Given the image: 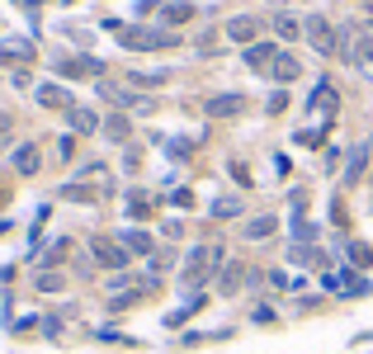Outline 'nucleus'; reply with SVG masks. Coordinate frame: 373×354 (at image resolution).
Listing matches in <instances>:
<instances>
[{
	"label": "nucleus",
	"mask_w": 373,
	"mask_h": 354,
	"mask_svg": "<svg viewBox=\"0 0 373 354\" xmlns=\"http://www.w3.org/2000/svg\"><path fill=\"white\" fill-rule=\"evenodd\" d=\"M62 255H66V241H57V246H52V250H47V255H43V264H57V260H62Z\"/></svg>",
	"instance_id": "nucleus-28"
},
{
	"label": "nucleus",
	"mask_w": 373,
	"mask_h": 354,
	"mask_svg": "<svg viewBox=\"0 0 373 354\" xmlns=\"http://www.w3.org/2000/svg\"><path fill=\"white\" fill-rule=\"evenodd\" d=\"M274 227H279L274 217H255V222H246V236L250 241H264V236H274Z\"/></svg>",
	"instance_id": "nucleus-16"
},
{
	"label": "nucleus",
	"mask_w": 373,
	"mask_h": 354,
	"mask_svg": "<svg viewBox=\"0 0 373 354\" xmlns=\"http://www.w3.org/2000/svg\"><path fill=\"white\" fill-rule=\"evenodd\" d=\"M109 138L114 142H128V118H123V114H114V118H109Z\"/></svg>",
	"instance_id": "nucleus-25"
},
{
	"label": "nucleus",
	"mask_w": 373,
	"mask_h": 354,
	"mask_svg": "<svg viewBox=\"0 0 373 354\" xmlns=\"http://www.w3.org/2000/svg\"><path fill=\"white\" fill-rule=\"evenodd\" d=\"M90 250H94V264H104V269H114V274H118V269L128 264V255H133V250H128L123 241H114V236H94Z\"/></svg>",
	"instance_id": "nucleus-4"
},
{
	"label": "nucleus",
	"mask_w": 373,
	"mask_h": 354,
	"mask_svg": "<svg viewBox=\"0 0 373 354\" xmlns=\"http://www.w3.org/2000/svg\"><path fill=\"white\" fill-rule=\"evenodd\" d=\"M29 57H33L29 43H5L0 47V62H29Z\"/></svg>",
	"instance_id": "nucleus-18"
},
{
	"label": "nucleus",
	"mask_w": 373,
	"mask_h": 354,
	"mask_svg": "<svg viewBox=\"0 0 373 354\" xmlns=\"http://www.w3.org/2000/svg\"><path fill=\"white\" fill-rule=\"evenodd\" d=\"M364 166H369V147H359V152L350 156V166H345V180H359V175H364Z\"/></svg>",
	"instance_id": "nucleus-21"
},
{
	"label": "nucleus",
	"mask_w": 373,
	"mask_h": 354,
	"mask_svg": "<svg viewBox=\"0 0 373 354\" xmlns=\"http://www.w3.org/2000/svg\"><path fill=\"white\" fill-rule=\"evenodd\" d=\"M38 166H43L38 147H33V142H24V147L15 152V170H19V175H38Z\"/></svg>",
	"instance_id": "nucleus-8"
},
{
	"label": "nucleus",
	"mask_w": 373,
	"mask_h": 354,
	"mask_svg": "<svg viewBox=\"0 0 373 354\" xmlns=\"http://www.w3.org/2000/svg\"><path fill=\"white\" fill-rule=\"evenodd\" d=\"M302 33H307V43L322 52V57H336L341 52V33H336V24H331L326 15H307L302 19Z\"/></svg>",
	"instance_id": "nucleus-1"
},
{
	"label": "nucleus",
	"mask_w": 373,
	"mask_h": 354,
	"mask_svg": "<svg viewBox=\"0 0 373 354\" xmlns=\"http://www.w3.org/2000/svg\"><path fill=\"white\" fill-rule=\"evenodd\" d=\"M161 80H166V76H147V71H137V76H133V85H161Z\"/></svg>",
	"instance_id": "nucleus-29"
},
{
	"label": "nucleus",
	"mask_w": 373,
	"mask_h": 354,
	"mask_svg": "<svg viewBox=\"0 0 373 354\" xmlns=\"http://www.w3.org/2000/svg\"><path fill=\"white\" fill-rule=\"evenodd\" d=\"M218 264H222V246H199V250H189V260H185V283H189V288H199V283L213 274Z\"/></svg>",
	"instance_id": "nucleus-2"
},
{
	"label": "nucleus",
	"mask_w": 373,
	"mask_h": 354,
	"mask_svg": "<svg viewBox=\"0 0 373 354\" xmlns=\"http://www.w3.org/2000/svg\"><path fill=\"white\" fill-rule=\"evenodd\" d=\"M274 33H279V38H298V33H302V19L279 15V19H274Z\"/></svg>",
	"instance_id": "nucleus-20"
},
{
	"label": "nucleus",
	"mask_w": 373,
	"mask_h": 354,
	"mask_svg": "<svg viewBox=\"0 0 373 354\" xmlns=\"http://www.w3.org/2000/svg\"><path fill=\"white\" fill-rule=\"evenodd\" d=\"M38 288L43 293H62V274H38Z\"/></svg>",
	"instance_id": "nucleus-26"
},
{
	"label": "nucleus",
	"mask_w": 373,
	"mask_h": 354,
	"mask_svg": "<svg viewBox=\"0 0 373 354\" xmlns=\"http://www.w3.org/2000/svg\"><path fill=\"white\" fill-rule=\"evenodd\" d=\"M326 288L331 293H364V283L355 279V269H341V274H326Z\"/></svg>",
	"instance_id": "nucleus-10"
},
{
	"label": "nucleus",
	"mask_w": 373,
	"mask_h": 354,
	"mask_svg": "<svg viewBox=\"0 0 373 354\" xmlns=\"http://www.w3.org/2000/svg\"><path fill=\"white\" fill-rule=\"evenodd\" d=\"M161 19H166V24H185V19H194V5L175 0V5H166V10H161Z\"/></svg>",
	"instance_id": "nucleus-15"
},
{
	"label": "nucleus",
	"mask_w": 373,
	"mask_h": 354,
	"mask_svg": "<svg viewBox=\"0 0 373 354\" xmlns=\"http://www.w3.org/2000/svg\"><path fill=\"white\" fill-rule=\"evenodd\" d=\"M38 104H43V109H66L71 99H66L62 85H38Z\"/></svg>",
	"instance_id": "nucleus-14"
},
{
	"label": "nucleus",
	"mask_w": 373,
	"mask_h": 354,
	"mask_svg": "<svg viewBox=\"0 0 373 354\" xmlns=\"http://www.w3.org/2000/svg\"><path fill=\"white\" fill-rule=\"evenodd\" d=\"M218 283H222V293H236V288H241V269H236V264H232V269H222Z\"/></svg>",
	"instance_id": "nucleus-24"
},
{
	"label": "nucleus",
	"mask_w": 373,
	"mask_h": 354,
	"mask_svg": "<svg viewBox=\"0 0 373 354\" xmlns=\"http://www.w3.org/2000/svg\"><path fill=\"white\" fill-rule=\"evenodd\" d=\"M104 62H94V57H76V62H62V76H99Z\"/></svg>",
	"instance_id": "nucleus-11"
},
{
	"label": "nucleus",
	"mask_w": 373,
	"mask_h": 354,
	"mask_svg": "<svg viewBox=\"0 0 373 354\" xmlns=\"http://www.w3.org/2000/svg\"><path fill=\"white\" fill-rule=\"evenodd\" d=\"M255 33H260V19H250V15H236L232 24H227V38H232V43H255Z\"/></svg>",
	"instance_id": "nucleus-6"
},
{
	"label": "nucleus",
	"mask_w": 373,
	"mask_h": 354,
	"mask_svg": "<svg viewBox=\"0 0 373 354\" xmlns=\"http://www.w3.org/2000/svg\"><path fill=\"white\" fill-rule=\"evenodd\" d=\"M71 128H76L80 138H85V133H94V128H99V118H94L90 109H71Z\"/></svg>",
	"instance_id": "nucleus-17"
},
{
	"label": "nucleus",
	"mask_w": 373,
	"mask_h": 354,
	"mask_svg": "<svg viewBox=\"0 0 373 354\" xmlns=\"http://www.w3.org/2000/svg\"><path fill=\"white\" fill-rule=\"evenodd\" d=\"M241 213V199H218L213 203V217H236Z\"/></svg>",
	"instance_id": "nucleus-23"
},
{
	"label": "nucleus",
	"mask_w": 373,
	"mask_h": 354,
	"mask_svg": "<svg viewBox=\"0 0 373 354\" xmlns=\"http://www.w3.org/2000/svg\"><path fill=\"white\" fill-rule=\"evenodd\" d=\"M118 241H123V246L133 250V255H142V250H152V236H147V231H123Z\"/></svg>",
	"instance_id": "nucleus-19"
},
{
	"label": "nucleus",
	"mask_w": 373,
	"mask_h": 354,
	"mask_svg": "<svg viewBox=\"0 0 373 354\" xmlns=\"http://www.w3.org/2000/svg\"><path fill=\"white\" fill-rule=\"evenodd\" d=\"M283 104H288V94H283V90L269 94V114H283Z\"/></svg>",
	"instance_id": "nucleus-27"
},
{
	"label": "nucleus",
	"mask_w": 373,
	"mask_h": 354,
	"mask_svg": "<svg viewBox=\"0 0 373 354\" xmlns=\"http://www.w3.org/2000/svg\"><path fill=\"white\" fill-rule=\"evenodd\" d=\"M241 109H246L241 94H213V99H208V114H213V118H236Z\"/></svg>",
	"instance_id": "nucleus-7"
},
{
	"label": "nucleus",
	"mask_w": 373,
	"mask_h": 354,
	"mask_svg": "<svg viewBox=\"0 0 373 354\" xmlns=\"http://www.w3.org/2000/svg\"><path fill=\"white\" fill-rule=\"evenodd\" d=\"M269 76L279 80V85H288V80H298V76H302V66H298L293 57H288V52H279V62L269 66Z\"/></svg>",
	"instance_id": "nucleus-9"
},
{
	"label": "nucleus",
	"mask_w": 373,
	"mask_h": 354,
	"mask_svg": "<svg viewBox=\"0 0 373 354\" xmlns=\"http://www.w3.org/2000/svg\"><path fill=\"white\" fill-rule=\"evenodd\" d=\"M312 109H317V114H336V90H331V85H317V90H312V99H307Z\"/></svg>",
	"instance_id": "nucleus-13"
},
{
	"label": "nucleus",
	"mask_w": 373,
	"mask_h": 354,
	"mask_svg": "<svg viewBox=\"0 0 373 354\" xmlns=\"http://www.w3.org/2000/svg\"><path fill=\"white\" fill-rule=\"evenodd\" d=\"M5 128H10V114H0V133H5Z\"/></svg>",
	"instance_id": "nucleus-30"
},
{
	"label": "nucleus",
	"mask_w": 373,
	"mask_h": 354,
	"mask_svg": "<svg viewBox=\"0 0 373 354\" xmlns=\"http://www.w3.org/2000/svg\"><path fill=\"white\" fill-rule=\"evenodd\" d=\"M274 62H279V47L274 43H250L246 47V66L250 71H269Z\"/></svg>",
	"instance_id": "nucleus-5"
},
{
	"label": "nucleus",
	"mask_w": 373,
	"mask_h": 354,
	"mask_svg": "<svg viewBox=\"0 0 373 354\" xmlns=\"http://www.w3.org/2000/svg\"><path fill=\"white\" fill-rule=\"evenodd\" d=\"M118 43L133 52H152V47H175V33H156V29H118Z\"/></svg>",
	"instance_id": "nucleus-3"
},
{
	"label": "nucleus",
	"mask_w": 373,
	"mask_h": 354,
	"mask_svg": "<svg viewBox=\"0 0 373 354\" xmlns=\"http://www.w3.org/2000/svg\"><path fill=\"white\" fill-rule=\"evenodd\" d=\"M350 264H359V269H364V264H373V250L364 246V241H350Z\"/></svg>",
	"instance_id": "nucleus-22"
},
{
	"label": "nucleus",
	"mask_w": 373,
	"mask_h": 354,
	"mask_svg": "<svg viewBox=\"0 0 373 354\" xmlns=\"http://www.w3.org/2000/svg\"><path fill=\"white\" fill-rule=\"evenodd\" d=\"M152 208H156V199L152 194H128V217H133V222H142V217H152Z\"/></svg>",
	"instance_id": "nucleus-12"
}]
</instances>
